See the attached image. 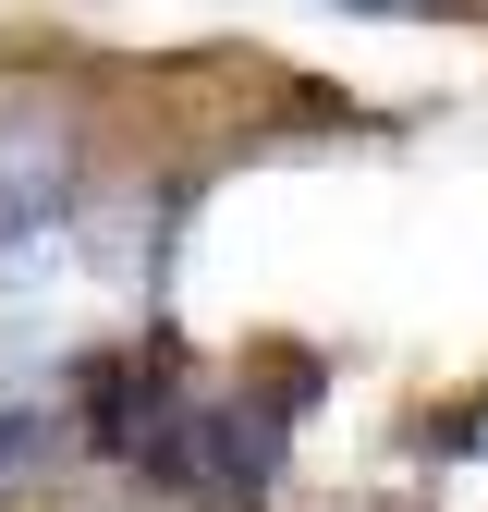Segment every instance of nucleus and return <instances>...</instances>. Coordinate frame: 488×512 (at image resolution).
Returning a JSON list of instances; mask_svg holds the SVG:
<instances>
[{
    "instance_id": "obj_1",
    "label": "nucleus",
    "mask_w": 488,
    "mask_h": 512,
    "mask_svg": "<svg viewBox=\"0 0 488 512\" xmlns=\"http://www.w3.org/2000/svg\"><path fill=\"white\" fill-rule=\"evenodd\" d=\"M305 403H318V354H281V378H244V391H196V427H183V452H171V488L196 512H269Z\"/></svg>"
},
{
    "instance_id": "obj_2",
    "label": "nucleus",
    "mask_w": 488,
    "mask_h": 512,
    "mask_svg": "<svg viewBox=\"0 0 488 512\" xmlns=\"http://www.w3.org/2000/svg\"><path fill=\"white\" fill-rule=\"evenodd\" d=\"M196 427V366L171 342H110V354H74V439L110 464V476H159L171 488V452Z\"/></svg>"
},
{
    "instance_id": "obj_3",
    "label": "nucleus",
    "mask_w": 488,
    "mask_h": 512,
    "mask_svg": "<svg viewBox=\"0 0 488 512\" xmlns=\"http://www.w3.org/2000/svg\"><path fill=\"white\" fill-rule=\"evenodd\" d=\"M61 439H74V378H61V391H0V500L37 488Z\"/></svg>"
},
{
    "instance_id": "obj_4",
    "label": "nucleus",
    "mask_w": 488,
    "mask_h": 512,
    "mask_svg": "<svg viewBox=\"0 0 488 512\" xmlns=\"http://www.w3.org/2000/svg\"><path fill=\"white\" fill-rule=\"evenodd\" d=\"M415 452L440 464V476H452V464H476V452H488V391H476V403H452V415H427V427H415Z\"/></svg>"
},
{
    "instance_id": "obj_5",
    "label": "nucleus",
    "mask_w": 488,
    "mask_h": 512,
    "mask_svg": "<svg viewBox=\"0 0 488 512\" xmlns=\"http://www.w3.org/2000/svg\"><path fill=\"white\" fill-rule=\"evenodd\" d=\"M342 13H379V25H488V0H342Z\"/></svg>"
}]
</instances>
